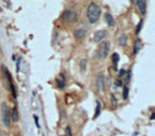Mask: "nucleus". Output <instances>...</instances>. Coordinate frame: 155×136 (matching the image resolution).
<instances>
[{"label": "nucleus", "mask_w": 155, "mask_h": 136, "mask_svg": "<svg viewBox=\"0 0 155 136\" xmlns=\"http://www.w3.org/2000/svg\"><path fill=\"white\" fill-rule=\"evenodd\" d=\"M97 103V108H96V112H95V115H94V119H96L97 117H98L99 115H100V113H101V102L99 101H96Z\"/></svg>", "instance_id": "nucleus-15"}, {"label": "nucleus", "mask_w": 155, "mask_h": 136, "mask_svg": "<svg viewBox=\"0 0 155 136\" xmlns=\"http://www.w3.org/2000/svg\"><path fill=\"white\" fill-rule=\"evenodd\" d=\"M127 36L125 34H121L119 36V39H118V45L120 47H124V46L127 45Z\"/></svg>", "instance_id": "nucleus-10"}, {"label": "nucleus", "mask_w": 155, "mask_h": 136, "mask_svg": "<svg viewBox=\"0 0 155 136\" xmlns=\"http://www.w3.org/2000/svg\"><path fill=\"white\" fill-rule=\"evenodd\" d=\"M0 11H1V9H0Z\"/></svg>", "instance_id": "nucleus-26"}, {"label": "nucleus", "mask_w": 155, "mask_h": 136, "mask_svg": "<svg viewBox=\"0 0 155 136\" xmlns=\"http://www.w3.org/2000/svg\"><path fill=\"white\" fill-rule=\"evenodd\" d=\"M66 135H67V136H70L71 135V128H70V126H68L67 128H66Z\"/></svg>", "instance_id": "nucleus-19"}, {"label": "nucleus", "mask_w": 155, "mask_h": 136, "mask_svg": "<svg viewBox=\"0 0 155 136\" xmlns=\"http://www.w3.org/2000/svg\"><path fill=\"white\" fill-rule=\"evenodd\" d=\"M87 33V29L84 27H79L74 30V37L77 39H82Z\"/></svg>", "instance_id": "nucleus-6"}, {"label": "nucleus", "mask_w": 155, "mask_h": 136, "mask_svg": "<svg viewBox=\"0 0 155 136\" xmlns=\"http://www.w3.org/2000/svg\"><path fill=\"white\" fill-rule=\"evenodd\" d=\"M57 86H59V88L65 87V78H64L63 73L60 74V79H57Z\"/></svg>", "instance_id": "nucleus-12"}, {"label": "nucleus", "mask_w": 155, "mask_h": 136, "mask_svg": "<svg viewBox=\"0 0 155 136\" xmlns=\"http://www.w3.org/2000/svg\"><path fill=\"white\" fill-rule=\"evenodd\" d=\"M11 118L14 122H17L19 120V114H18L17 106H14L12 108V112H11Z\"/></svg>", "instance_id": "nucleus-9"}, {"label": "nucleus", "mask_w": 155, "mask_h": 136, "mask_svg": "<svg viewBox=\"0 0 155 136\" xmlns=\"http://www.w3.org/2000/svg\"><path fill=\"white\" fill-rule=\"evenodd\" d=\"M109 50H111V44L108 41H104L99 45L98 48V58L100 60H104L108 55Z\"/></svg>", "instance_id": "nucleus-3"}, {"label": "nucleus", "mask_w": 155, "mask_h": 136, "mask_svg": "<svg viewBox=\"0 0 155 136\" xmlns=\"http://www.w3.org/2000/svg\"><path fill=\"white\" fill-rule=\"evenodd\" d=\"M122 85V82H120V81H116V86L117 87H120Z\"/></svg>", "instance_id": "nucleus-22"}, {"label": "nucleus", "mask_w": 155, "mask_h": 136, "mask_svg": "<svg viewBox=\"0 0 155 136\" xmlns=\"http://www.w3.org/2000/svg\"><path fill=\"white\" fill-rule=\"evenodd\" d=\"M105 21L107 22V24H108V27H113L114 24H115V20H114L113 16L111 14H105Z\"/></svg>", "instance_id": "nucleus-14"}, {"label": "nucleus", "mask_w": 155, "mask_h": 136, "mask_svg": "<svg viewBox=\"0 0 155 136\" xmlns=\"http://www.w3.org/2000/svg\"><path fill=\"white\" fill-rule=\"evenodd\" d=\"M0 136H4V133H2V132H0Z\"/></svg>", "instance_id": "nucleus-24"}, {"label": "nucleus", "mask_w": 155, "mask_h": 136, "mask_svg": "<svg viewBox=\"0 0 155 136\" xmlns=\"http://www.w3.org/2000/svg\"><path fill=\"white\" fill-rule=\"evenodd\" d=\"M96 84H97V88L100 93H103L104 89H105V80H104V76L102 73H100L98 77H97V80H96Z\"/></svg>", "instance_id": "nucleus-5"}, {"label": "nucleus", "mask_w": 155, "mask_h": 136, "mask_svg": "<svg viewBox=\"0 0 155 136\" xmlns=\"http://www.w3.org/2000/svg\"><path fill=\"white\" fill-rule=\"evenodd\" d=\"M106 35H107V32L105 30H101V31L96 32L95 35H94V41H95V43L102 42L103 39L106 37Z\"/></svg>", "instance_id": "nucleus-7"}, {"label": "nucleus", "mask_w": 155, "mask_h": 136, "mask_svg": "<svg viewBox=\"0 0 155 136\" xmlns=\"http://www.w3.org/2000/svg\"><path fill=\"white\" fill-rule=\"evenodd\" d=\"M135 1H136L138 10L140 11L141 14L146 15V13H147V2H146V0H135Z\"/></svg>", "instance_id": "nucleus-8"}, {"label": "nucleus", "mask_w": 155, "mask_h": 136, "mask_svg": "<svg viewBox=\"0 0 155 136\" xmlns=\"http://www.w3.org/2000/svg\"><path fill=\"white\" fill-rule=\"evenodd\" d=\"M77 18V14L73 10H66L62 15V19L66 22H73Z\"/></svg>", "instance_id": "nucleus-4"}, {"label": "nucleus", "mask_w": 155, "mask_h": 136, "mask_svg": "<svg viewBox=\"0 0 155 136\" xmlns=\"http://www.w3.org/2000/svg\"><path fill=\"white\" fill-rule=\"evenodd\" d=\"M79 67H80V70H81L82 73H85L86 71V68H87V60L82 59L80 62H79Z\"/></svg>", "instance_id": "nucleus-11"}, {"label": "nucleus", "mask_w": 155, "mask_h": 136, "mask_svg": "<svg viewBox=\"0 0 155 136\" xmlns=\"http://www.w3.org/2000/svg\"><path fill=\"white\" fill-rule=\"evenodd\" d=\"M141 49V42L139 41V39H137V41H135L134 43V49H133V53L134 54H137L138 52H139V50Z\"/></svg>", "instance_id": "nucleus-13"}, {"label": "nucleus", "mask_w": 155, "mask_h": 136, "mask_svg": "<svg viewBox=\"0 0 155 136\" xmlns=\"http://www.w3.org/2000/svg\"><path fill=\"white\" fill-rule=\"evenodd\" d=\"M1 118H2V122L4 123V126L7 128H10L11 126V114L10 110L7 106V102H2L1 103Z\"/></svg>", "instance_id": "nucleus-2"}, {"label": "nucleus", "mask_w": 155, "mask_h": 136, "mask_svg": "<svg viewBox=\"0 0 155 136\" xmlns=\"http://www.w3.org/2000/svg\"><path fill=\"white\" fill-rule=\"evenodd\" d=\"M124 74H125V70L124 69H121L119 71V77H123Z\"/></svg>", "instance_id": "nucleus-21"}, {"label": "nucleus", "mask_w": 155, "mask_h": 136, "mask_svg": "<svg viewBox=\"0 0 155 136\" xmlns=\"http://www.w3.org/2000/svg\"><path fill=\"white\" fill-rule=\"evenodd\" d=\"M100 15H101L100 7L98 4H96L95 2H92L88 5L87 12H86V17H87V20L89 21V24H96L99 20Z\"/></svg>", "instance_id": "nucleus-1"}, {"label": "nucleus", "mask_w": 155, "mask_h": 136, "mask_svg": "<svg viewBox=\"0 0 155 136\" xmlns=\"http://www.w3.org/2000/svg\"><path fill=\"white\" fill-rule=\"evenodd\" d=\"M154 118H155V113L153 112L152 113V115H151V120H154Z\"/></svg>", "instance_id": "nucleus-23"}, {"label": "nucleus", "mask_w": 155, "mask_h": 136, "mask_svg": "<svg viewBox=\"0 0 155 136\" xmlns=\"http://www.w3.org/2000/svg\"><path fill=\"white\" fill-rule=\"evenodd\" d=\"M142 24H144V20L141 19V20L139 21V24H137V28H136V34H138V33L140 32L141 28H142Z\"/></svg>", "instance_id": "nucleus-17"}, {"label": "nucleus", "mask_w": 155, "mask_h": 136, "mask_svg": "<svg viewBox=\"0 0 155 136\" xmlns=\"http://www.w3.org/2000/svg\"><path fill=\"white\" fill-rule=\"evenodd\" d=\"M112 60H113V64L114 66L117 67V64L119 62V55H118V53H113V56H112Z\"/></svg>", "instance_id": "nucleus-16"}, {"label": "nucleus", "mask_w": 155, "mask_h": 136, "mask_svg": "<svg viewBox=\"0 0 155 136\" xmlns=\"http://www.w3.org/2000/svg\"><path fill=\"white\" fill-rule=\"evenodd\" d=\"M131 1H135V0H131Z\"/></svg>", "instance_id": "nucleus-25"}, {"label": "nucleus", "mask_w": 155, "mask_h": 136, "mask_svg": "<svg viewBox=\"0 0 155 136\" xmlns=\"http://www.w3.org/2000/svg\"><path fill=\"white\" fill-rule=\"evenodd\" d=\"M127 96H129V88L125 86L123 87V99H127Z\"/></svg>", "instance_id": "nucleus-18"}, {"label": "nucleus", "mask_w": 155, "mask_h": 136, "mask_svg": "<svg viewBox=\"0 0 155 136\" xmlns=\"http://www.w3.org/2000/svg\"><path fill=\"white\" fill-rule=\"evenodd\" d=\"M34 121H35V124H36V127L38 128L39 129V122H38V117L36 115H34Z\"/></svg>", "instance_id": "nucleus-20"}]
</instances>
